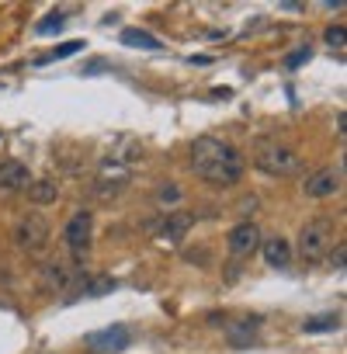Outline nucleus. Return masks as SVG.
Instances as JSON below:
<instances>
[{"instance_id": "1", "label": "nucleus", "mask_w": 347, "mask_h": 354, "mask_svg": "<svg viewBox=\"0 0 347 354\" xmlns=\"http://www.w3.org/2000/svg\"><path fill=\"white\" fill-rule=\"evenodd\" d=\"M191 170L202 177V181L216 185V188H229L243 177L247 160L236 146H229L216 136H198L191 142Z\"/></svg>"}, {"instance_id": "2", "label": "nucleus", "mask_w": 347, "mask_h": 354, "mask_svg": "<svg viewBox=\"0 0 347 354\" xmlns=\"http://www.w3.org/2000/svg\"><path fill=\"white\" fill-rule=\"evenodd\" d=\"M254 167L268 177H295L302 170V156L278 139H257L254 142Z\"/></svg>"}, {"instance_id": "3", "label": "nucleus", "mask_w": 347, "mask_h": 354, "mask_svg": "<svg viewBox=\"0 0 347 354\" xmlns=\"http://www.w3.org/2000/svg\"><path fill=\"white\" fill-rule=\"evenodd\" d=\"M333 250V223L330 219H312L299 233V257L302 264H319Z\"/></svg>"}, {"instance_id": "4", "label": "nucleus", "mask_w": 347, "mask_h": 354, "mask_svg": "<svg viewBox=\"0 0 347 354\" xmlns=\"http://www.w3.org/2000/svg\"><path fill=\"white\" fill-rule=\"evenodd\" d=\"M15 243L25 254H42L46 243H49V223H46V216H39V212L21 216V223L15 226Z\"/></svg>"}, {"instance_id": "5", "label": "nucleus", "mask_w": 347, "mask_h": 354, "mask_svg": "<svg viewBox=\"0 0 347 354\" xmlns=\"http://www.w3.org/2000/svg\"><path fill=\"white\" fill-rule=\"evenodd\" d=\"M340 185H344V170H340V167H323V170H316L312 177H306L302 195H306V198H312V202H319V198L337 195V192H340Z\"/></svg>"}, {"instance_id": "6", "label": "nucleus", "mask_w": 347, "mask_h": 354, "mask_svg": "<svg viewBox=\"0 0 347 354\" xmlns=\"http://www.w3.org/2000/svg\"><path fill=\"white\" fill-rule=\"evenodd\" d=\"M91 233H94V216H91L87 209H80V212L70 216V223H66V230H63V240H66V247H70L77 257H84L87 247H91Z\"/></svg>"}, {"instance_id": "7", "label": "nucleus", "mask_w": 347, "mask_h": 354, "mask_svg": "<svg viewBox=\"0 0 347 354\" xmlns=\"http://www.w3.org/2000/svg\"><path fill=\"white\" fill-rule=\"evenodd\" d=\"M261 230L254 226V223H240V226H233L229 230V236H226V247H229V254L233 257H250V254H257L261 250Z\"/></svg>"}, {"instance_id": "8", "label": "nucleus", "mask_w": 347, "mask_h": 354, "mask_svg": "<svg viewBox=\"0 0 347 354\" xmlns=\"http://www.w3.org/2000/svg\"><path fill=\"white\" fill-rule=\"evenodd\" d=\"M32 170L21 160H4L0 163V192H28L32 188Z\"/></svg>"}, {"instance_id": "9", "label": "nucleus", "mask_w": 347, "mask_h": 354, "mask_svg": "<svg viewBox=\"0 0 347 354\" xmlns=\"http://www.w3.org/2000/svg\"><path fill=\"white\" fill-rule=\"evenodd\" d=\"M195 226V216L191 212H170V216H163V226H160V243H181L185 240V233Z\"/></svg>"}, {"instance_id": "10", "label": "nucleus", "mask_w": 347, "mask_h": 354, "mask_svg": "<svg viewBox=\"0 0 347 354\" xmlns=\"http://www.w3.org/2000/svg\"><path fill=\"white\" fill-rule=\"evenodd\" d=\"M257 333H261V316H247V319H236L226 326V340L233 347H250L257 340Z\"/></svg>"}, {"instance_id": "11", "label": "nucleus", "mask_w": 347, "mask_h": 354, "mask_svg": "<svg viewBox=\"0 0 347 354\" xmlns=\"http://www.w3.org/2000/svg\"><path fill=\"white\" fill-rule=\"evenodd\" d=\"M87 347H94V351H122V347H129V330L125 326H108L101 333H91Z\"/></svg>"}, {"instance_id": "12", "label": "nucleus", "mask_w": 347, "mask_h": 354, "mask_svg": "<svg viewBox=\"0 0 347 354\" xmlns=\"http://www.w3.org/2000/svg\"><path fill=\"white\" fill-rule=\"evenodd\" d=\"M261 250H264V261H268L271 268H288V264H292V243H288L285 236H274V240L261 243Z\"/></svg>"}, {"instance_id": "13", "label": "nucleus", "mask_w": 347, "mask_h": 354, "mask_svg": "<svg viewBox=\"0 0 347 354\" xmlns=\"http://www.w3.org/2000/svg\"><path fill=\"white\" fill-rule=\"evenodd\" d=\"M70 278H73V274H70L63 264H46V268H42V288H46V292H66V288H70Z\"/></svg>"}, {"instance_id": "14", "label": "nucleus", "mask_w": 347, "mask_h": 354, "mask_svg": "<svg viewBox=\"0 0 347 354\" xmlns=\"http://www.w3.org/2000/svg\"><path fill=\"white\" fill-rule=\"evenodd\" d=\"M122 42L125 46H135V49H160V39L156 35H149V32H142V28H125L122 32Z\"/></svg>"}, {"instance_id": "15", "label": "nucleus", "mask_w": 347, "mask_h": 354, "mask_svg": "<svg viewBox=\"0 0 347 354\" xmlns=\"http://www.w3.org/2000/svg\"><path fill=\"white\" fill-rule=\"evenodd\" d=\"M28 198H32L35 205H53V202L59 198V188H56L53 181H32V188H28Z\"/></svg>"}, {"instance_id": "16", "label": "nucleus", "mask_w": 347, "mask_h": 354, "mask_svg": "<svg viewBox=\"0 0 347 354\" xmlns=\"http://www.w3.org/2000/svg\"><path fill=\"white\" fill-rule=\"evenodd\" d=\"M337 323H340L337 313H323V316H309V319L302 323V330H306V333H323V330H337Z\"/></svg>"}, {"instance_id": "17", "label": "nucleus", "mask_w": 347, "mask_h": 354, "mask_svg": "<svg viewBox=\"0 0 347 354\" xmlns=\"http://www.w3.org/2000/svg\"><path fill=\"white\" fill-rule=\"evenodd\" d=\"M80 49H84V42H63V46H56L49 56L35 59V66H46V63H53V59H66V56H73V53H80Z\"/></svg>"}, {"instance_id": "18", "label": "nucleus", "mask_w": 347, "mask_h": 354, "mask_svg": "<svg viewBox=\"0 0 347 354\" xmlns=\"http://www.w3.org/2000/svg\"><path fill=\"white\" fill-rule=\"evenodd\" d=\"M108 292H115V278H94L91 285L80 288V295H87V299H94V295H108Z\"/></svg>"}, {"instance_id": "19", "label": "nucleus", "mask_w": 347, "mask_h": 354, "mask_svg": "<svg viewBox=\"0 0 347 354\" xmlns=\"http://www.w3.org/2000/svg\"><path fill=\"white\" fill-rule=\"evenodd\" d=\"M309 59H312V49H309V46H299L295 53H288V56H285V66H288V70H299V66H302V63H309Z\"/></svg>"}, {"instance_id": "20", "label": "nucleus", "mask_w": 347, "mask_h": 354, "mask_svg": "<svg viewBox=\"0 0 347 354\" xmlns=\"http://www.w3.org/2000/svg\"><path fill=\"white\" fill-rule=\"evenodd\" d=\"M156 198H160V205H178L181 202V188L178 185H160Z\"/></svg>"}, {"instance_id": "21", "label": "nucleus", "mask_w": 347, "mask_h": 354, "mask_svg": "<svg viewBox=\"0 0 347 354\" xmlns=\"http://www.w3.org/2000/svg\"><path fill=\"white\" fill-rule=\"evenodd\" d=\"M63 25H66V18L56 11V15H49L42 25H39V35H53V32H63Z\"/></svg>"}, {"instance_id": "22", "label": "nucleus", "mask_w": 347, "mask_h": 354, "mask_svg": "<svg viewBox=\"0 0 347 354\" xmlns=\"http://www.w3.org/2000/svg\"><path fill=\"white\" fill-rule=\"evenodd\" d=\"M330 264H333V271H344V264H347V247H344V240L333 243V250H330Z\"/></svg>"}, {"instance_id": "23", "label": "nucleus", "mask_w": 347, "mask_h": 354, "mask_svg": "<svg viewBox=\"0 0 347 354\" xmlns=\"http://www.w3.org/2000/svg\"><path fill=\"white\" fill-rule=\"evenodd\" d=\"M326 46L344 49V28H340V25H330V28H326Z\"/></svg>"}]
</instances>
